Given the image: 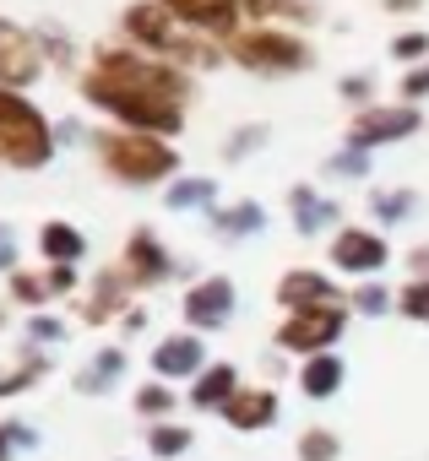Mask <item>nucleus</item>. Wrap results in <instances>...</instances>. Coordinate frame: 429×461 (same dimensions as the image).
<instances>
[{
    "mask_svg": "<svg viewBox=\"0 0 429 461\" xmlns=\"http://www.w3.org/2000/svg\"><path fill=\"white\" fill-rule=\"evenodd\" d=\"M82 93H87L98 109L120 114V120H125L131 131H141V136H169V131H179V120H185V77L169 71V66H152V60H141V55H131V50H109V55L87 71Z\"/></svg>",
    "mask_w": 429,
    "mask_h": 461,
    "instance_id": "nucleus-1",
    "label": "nucleus"
},
{
    "mask_svg": "<svg viewBox=\"0 0 429 461\" xmlns=\"http://www.w3.org/2000/svg\"><path fill=\"white\" fill-rule=\"evenodd\" d=\"M50 152H55V136L44 114L28 98H17L12 87H0V158L12 168H44Z\"/></svg>",
    "mask_w": 429,
    "mask_h": 461,
    "instance_id": "nucleus-2",
    "label": "nucleus"
},
{
    "mask_svg": "<svg viewBox=\"0 0 429 461\" xmlns=\"http://www.w3.org/2000/svg\"><path fill=\"white\" fill-rule=\"evenodd\" d=\"M98 152H104V163L114 168V179H125V185H152V179H163L169 168H179L174 147H163L158 136H141V131L104 136Z\"/></svg>",
    "mask_w": 429,
    "mask_h": 461,
    "instance_id": "nucleus-3",
    "label": "nucleus"
},
{
    "mask_svg": "<svg viewBox=\"0 0 429 461\" xmlns=\"http://www.w3.org/2000/svg\"><path fill=\"white\" fill-rule=\"evenodd\" d=\"M234 55H240L251 71H299V66H310V50H305L294 33H278V28L234 33Z\"/></svg>",
    "mask_w": 429,
    "mask_h": 461,
    "instance_id": "nucleus-4",
    "label": "nucleus"
},
{
    "mask_svg": "<svg viewBox=\"0 0 429 461\" xmlns=\"http://www.w3.org/2000/svg\"><path fill=\"white\" fill-rule=\"evenodd\" d=\"M125 33H136L147 50H158V55H179V60H196V66H206L212 60V50H196L190 39H179L174 28H169V12L158 6V0H152V6H131L125 12Z\"/></svg>",
    "mask_w": 429,
    "mask_h": 461,
    "instance_id": "nucleus-5",
    "label": "nucleus"
},
{
    "mask_svg": "<svg viewBox=\"0 0 429 461\" xmlns=\"http://www.w3.org/2000/svg\"><path fill=\"white\" fill-rule=\"evenodd\" d=\"M337 331H342V310L332 304V310H299L283 331H278V342L288 348V353H321L326 342H337Z\"/></svg>",
    "mask_w": 429,
    "mask_h": 461,
    "instance_id": "nucleus-6",
    "label": "nucleus"
},
{
    "mask_svg": "<svg viewBox=\"0 0 429 461\" xmlns=\"http://www.w3.org/2000/svg\"><path fill=\"white\" fill-rule=\"evenodd\" d=\"M413 131H418V114L413 109H370V114H359L348 125V147L364 152L375 141H397V136H413Z\"/></svg>",
    "mask_w": 429,
    "mask_h": 461,
    "instance_id": "nucleus-7",
    "label": "nucleus"
},
{
    "mask_svg": "<svg viewBox=\"0 0 429 461\" xmlns=\"http://www.w3.org/2000/svg\"><path fill=\"white\" fill-rule=\"evenodd\" d=\"M33 77H39V50H33V39H28L17 23L0 17V82H6V87H28Z\"/></svg>",
    "mask_w": 429,
    "mask_h": 461,
    "instance_id": "nucleus-8",
    "label": "nucleus"
},
{
    "mask_svg": "<svg viewBox=\"0 0 429 461\" xmlns=\"http://www.w3.org/2000/svg\"><path fill=\"white\" fill-rule=\"evenodd\" d=\"M229 310H234V283H229V277H206V283L190 288V299H185V321H190V326H224Z\"/></svg>",
    "mask_w": 429,
    "mask_h": 461,
    "instance_id": "nucleus-9",
    "label": "nucleus"
},
{
    "mask_svg": "<svg viewBox=\"0 0 429 461\" xmlns=\"http://www.w3.org/2000/svg\"><path fill=\"white\" fill-rule=\"evenodd\" d=\"M332 267H342V272H380L386 267V245L375 234L348 228V234H337V245H332Z\"/></svg>",
    "mask_w": 429,
    "mask_h": 461,
    "instance_id": "nucleus-10",
    "label": "nucleus"
},
{
    "mask_svg": "<svg viewBox=\"0 0 429 461\" xmlns=\"http://www.w3.org/2000/svg\"><path fill=\"white\" fill-rule=\"evenodd\" d=\"M278 299L299 315V310H332L337 304V288L326 283V277H315V272H288L283 283H278Z\"/></svg>",
    "mask_w": 429,
    "mask_h": 461,
    "instance_id": "nucleus-11",
    "label": "nucleus"
},
{
    "mask_svg": "<svg viewBox=\"0 0 429 461\" xmlns=\"http://www.w3.org/2000/svg\"><path fill=\"white\" fill-rule=\"evenodd\" d=\"M163 12H179L185 23L206 33H234V0H158Z\"/></svg>",
    "mask_w": 429,
    "mask_h": 461,
    "instance_id": "nucleus-12",
    "label": "nucleus"
},
{
    "mask_svg": "<svg viewBox=\"0 0 429 461\" xmlns=\"http://www.w3.org/2000/svg\"><path fill=\"white\" fill-rule=\"evenodd\" d=\"M224 418H229L234 429H261V423L278 418V396H272V391H234V396L224 402Z\"/></svg>",
    "mask_w": 429,
    "mask_h": 461,
    "instance_id": "nucleus-13",
    "label": "nucleus"
},
{
    "mask_svg": "<svg viewBox=\"0 0 429 461\" xmlns=\"http://www.w3.org/2000/svg\"><path fill=\"white\" fill-rule=\"evenodd\" d=\"M152 364H158V375H190L201 364V342L196 337H174V342H163L152 353Z\"/></svg>",
    "mask_w": 429,
    "mask_h": 461,
    "instance_id": "nucleus-14",
    "label": "nucleus"
},
{
    "mask_svg": "<svg viewBox=\"0 0 429 461\" xmlns=\"http://www.w3.org/2000/svg\"><path fill=\"white\" fill-rule=\"evenodd\" d=\"M39 245H44V256H50L55 267H71V261L82 256V234H77V228H66V222H44Z\"/></svg>",
    "mask_w": 429,
    "mask_h": 461,
    "instance_id": "nucleus-15",
    "label": "nucleus"
},
{
    "mask_svg": "<svg viewBox=\"0 0 429 461\" xmlns=\"http://www.w3.org/2000/svg\"><path fill=\"white\" fill-rule=\"evenodd\" d=\"M125 267H131L136 277H163V272H169V261H163V250H158L152 234H131V245H125Z\"/></svg>",
    "mask_w": 429,
    "mask_h": 461,
    "instance_id": "nucleus-16",
    "label": "nucleus"
},
{
    "mask_svg": "<svg viewBox=\"0 0 429 461\" xmlns=\"http://www.w3.org/2000/svg\"><path fill=\"white\" fill-rule=\"evenodd\" d=\"M299 385H305V396H332V391L342 385V364H337L332 353H315V358L305 364Z\"/></svg>",
    "mask_w": 429,
    "mask_h": 461,
    "instance_id": "nucleus-17",
    "label": "nucleus"
},
{
    "mask_svg": "<svg viewBox=\"0 0 429 461\" xmlns=\"http://www.w3.org/2000/svg\"><path fill=\"white\" fill-rule=\"evenodd\" d=\"M234 396V369L229 364H212L206 375H201V385H196V407H218V402H229Z\"/></svg>",
    "mask_w": 429,
    "mask_h": 461,
    "instance_id": "nucleus-18",
    "label": "nucleus"
},
{
    "mask_svg": "<svg viewBox=\"0 0 429 461\" xmlns=\"http://www.w3.org/2000/svg\"><path fill=\"white\" fill-rule=\"evenodd\" d=\"M299 456H305V461H332V456H337V439H332L326 429H310V434L299 439Z\"/></svg>",
    "mask_w": 429,
    "mask_h": 461,
    "instance_id": "nucleus-19",
    "label": "nucleus"
},
{
    "mask_svg": "<svg viewBox=\"0 0 429 461\" xmlns=\"http://www.w3.org/2000/svg\"><path fill=\"white\" fill-rule=\"evenodd\" d=\"M185 445H190V429H174V423L152 429V450H158V456H179Z\"/></svg>",
    "mask_w": 429,
    "mask_h": 461,
    "instance_id": "nucleus-20",
    "label": "nucleus"
},
{
    "mask_svg": "<svg viewBox=\"0 0 429 461\" xmlns=\"http://www.w3.org/2000/svg\"><path fill=\"white\" fill-rule=\"evenodd\" d=\"M169 201H174V206H196V201H212V185H206V179H185V185H174V190H169Z\"/></svg>",
    "mask_w": 429,
    "mask_h": 461,
    "instance_id": "nucleus-21",
    "label": "nucleus"
},
{
    "mask_svg": "<svg viewBox=\"0 0 429 461\" xmlns=\"http://www.w3.org/2000/svg\"><path fill=\"white\" fill-rule=\"evenodd\" d=\"M114 369H120V353H104V358H98V369H87V375H82V391H104V380H114Z\"/></svg>",
    "mask_w": 429,
    "mask_h": 461,
    "instance_id": "nucleus-22",
    "label": "nucleus"
},
{
    "mask_svg": "<svg viewBox=\"0 0 429 461\" xmlns=\"http://www.w3.org/2000/svg\"><path fill=\"white\" fill-rule=\"evenodd\" d=\"M407 206H413V195H407V190H397V195H375V212H380L386 222H397Z\"/></svg>",
    "mask_w": 429,
    "mask_h": 461,
    "instance_id": "nucleus-23",
    "label": "nucleus"
},
{
    "mask_svg": "<svg viewBox=\"0 0 429 461\" xmlns=\"http://www.w3.org/2000/svg\"><path fill=\"white\" fill-rule=\"evenodd\" d=\"M402 310L418 315V321H429V283H413V288L402 294Z\"/></svg>",
    "mask_w": 429,
    "mask_h": 461,
    "instance_id": "nucleus-24",
    "label": "nucleus"
},
{
    "mask_svg": "<svg viewBox=\"0 0 429 461\" xmlns=\"http://www.w3.org/2000/svg\"><path fill=\"white\" fill-rule=\"evenodd\" d=\"M424 50H429V39H424V33H402V39L391 44V55H397V60H418Z\"/></svg>",
    "mask_w": 429,
    "mask_h": 461,
    "instance_id": "nucleus-25",
    "label": "nucleus"
},
{
    "mask_svg": "<svg viewBox=\"0 0 429 461\" xmlns=\"http://www.w3.org/2000/svg\"><path fill=\"white\" fill-rule=\"evenodd\" d=\"M169 402H174V396H169L163 385H147V391H136V407H141V412H163Z\"/></svg>",
    "mask_w": 429,
    "mask_h": 461,
    "instance_id": "nucleus-26",
    "label": "nucleus"
},
{
    "mask_svg": "<svg viewBox=\"0 0 429 461\" xmlns=\"http://www.w3.org/2000/svg\"><path fill=\"white\" fill-rule=\"evenodd\" d=\"M17 294L28 299V304H44V294H55L50 283H39V277H17Z\"/></svg>",
    "mask_w": 429,
    "mask_h": 461,
    "instance_id": "nucleus-27",
    "label": "nucleus"
},
{
    "mask_svg": "<svg viewBox=\"0 0 429 461\" xmlns=\"http://www.w3.org/2000/svg\"><path fill=\"white\" fill-rule=\"evenodd\" d=\"M234 6H245V12H299L294 0H234Z\"/></svg>",
    "mask_w": 429,
    "mask_h": 461,
    "instance_id": "nucleus-28",
    "label": "nucleus"
},
{
    "mask_svg": "<svg viewBox=\"0 0 429 461\" xmlns=\"http://www.w3.org/2000/svg\"><path fill=\"white\" fill-rule=\"evenodd\" d=\"M359 310H364V315H380V310H386V294H380V288H364V294H359Z\"/></svg>",
    "mask_w": 429,
    "mask_h": 461,
    "instance_id": "nucleus-29",
    "label": "nucleus"
},
{
    "mask_svg": "<svg viewBox=\"0 0 429 461\" xmlns=\"http://www.w3.org/2000/svg\"><path fill=\"white\" fill-rule=\"evenodd\" d=\"M402 93H407V98H424V93H429V66H424V71H413V77L402 82Z\"/></svg>",
    "mask_w": 429,
    "mask_h": 461,
    "instance_id": "nucleus-30",
    "label": "nucleus"
},
{
    "mask_svg": "<svg viewBox=\"0 0 429 461\" xmlns=\"http://www.w3.org/2000/svg\"><path fill=\"white\" fill-rule=\"evenodd\" d=\"M364 168H370L364 152H342V158H337V174H364Z\"/></svg>",
    "mask_w": 429,
    "mask_h": 461,
    "instance_id": "nucleus-31",
    "label": "nucleus"
},
{
    "mask_svg": "<svg viewBox=\"0 0 429 461\" xmlns=\"http://www.w3.org/2000/svg\"><path fill=\"white\" fill-rule=\"evenodd\" d=\"M229 228H256V206H240V212L229 217Z\"/></svg>",
    "mask_w": 429,
    "mask_h": 461,
    "instance_id": "nucleus-32",
    "label": "nucleus"
},
{
    "mask_svg": "<svg viewBox=\"0 0 429 461\" xmlns=\"http://www.w3.org/2000/svg\"><path fill=\"white\" fill-rule=\"evenodd\" d=\"M413 267H418V272H429V250H413Z\"/></svg>",
    "mask_w": 429,
    "mask_h": 461,
    "instance_id": "nucleus-33",
    "label": "nucleus"
},
{
    "mask_svg": "<svg viewBox=\"0 0 429 461\" xmlns=\"http://www.w3.org/2000/svg\"><path fill=\"white\" fill-rule=\"evenodd\" d=\"M0 461H6V429H0Z\"/></svg>",
    "mask_w": 429,
    "mask_h": 461,
    "instance_id": "nucleus-34",
    "label": "nucleus"
}]
</instances>
